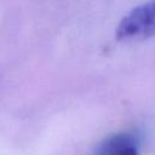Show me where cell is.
I'll use <instances>...</instances> for the list:
<instances>
[{"instance_id":"obj_1","label":"cell","mask_w":155,"mask_h":155,"mask_svg":"<svg viewBox=\"0 0 155 155\" xmlns=\"http://www.w3.org/2000/svg\"><path fill=\"white\" fill-rule=\"evenodd\" d=\"M115 35L124 42L142 41L155 35V0L131 10L120 21Z\"/></svg>"},{"instance_id":"obj_2","label":"cell","mask_w":155,"mask_h":155,"mask_svg":"<svg viewBox=\"0 0 155 155\" xmlns=\"http://www.w3.org/2000/svg\"><path fill=\"white\" fill-rule=\"evenodd\" d=\"M140 143V136L137 132H120L113 136H109L104 140H102L92 155H120L126 149L132 147H138Z\"/></svg>"},{"instance_id":"obj_3","label":"cell","mask_w":155,"mask_h":155,"mask_svg":"<svg viewBox=\"0 0 155 155\" xmlns=\"http://www.w3.org/2000/svg\"><path fill=\"white\" fill-rule=\"evenodd\" d=\"M120 155H139L138 154V147H132V148H128V149H126L122 154H120Z\"/></svg>"}]
</instances>
